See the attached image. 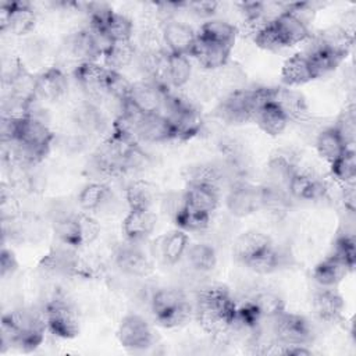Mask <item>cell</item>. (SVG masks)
Returning <instances> with one entry per match:
<instances>
[{"label":"cell","mask_w":356,"mask_h":356,"mask_svg":"<svg viewBox=\"0 0 356 356\" xmlns=\"http://www.w3.org/2000/svg\"><path fill=\"white\" fill-rule=\"evenodd\" d=\"M47 330L44 313L33 307H17L1 318V345L15 346L24 352H32L44 339Z\"/></svg>","instance_id":"cell-1"},{"label":"cell","mask_w":356,"mask_h":356,"mask_svg":"<svg viewBox=\"0 0 356 356\" xmlns=\"http://www.w3.org/2000/svg\"><path fill=\"white\" fill-rule=\"evenodd\" d=\"M236 309L238 305L227 288L211 285L199 292L195 317L204 332L217 337L229 328L235 320Z\"/></svg>","instance_id":"cell-2"},{"label":"cell","mask_w":356,"mask_h":356,"mask_svg":"<svg viewBox=\"0 0 356 356\" xmlns=\"http://www.w3.org/2000/svg\"><path fill=\"white\" fill-rule=\"evenodd\" d=\"M274 88H241L231 90L217 106V115L228 124H243L253 121L256 113L273 102Z\"/></svg>","instance_id":"cell-3"},{"label":"cell","mask_w":356,"mask_h":356,"mask_svg":"<svg viewBox=\"0 0 356 356\" xmlns=\"http://www.w3.org/2000/svg\"><path fill=\"white\" fill-rule=\"evenodd\" d=\"M150 307L154 320L164 328L184 325L193 312L186 295L177 288L157 289L152 296Z\"/></svg>","instance_id":"cell-4"},{"label":"cell","mask_w":356,"mask_h":356,"mask_svg":"<svg viewBox=\"0 0 356 356\" xmlns=\"http://www.w3.org/2000/svg\"><path fill=\"white\" fill-rule=\"evenodd\" d=\"M54 232L61 243L83 248L95 242L100 234V224L86 213H78L57 220Z\"/></svg>","instance_id":"cell-5"},{"label":"cell","mask_w":356,"mask_h":356,"mask_svg":"<svg viewBox=\"0 0 356 356\" xmlns=\"http://www.w3.org/2000/svg\"><path fill=\"white\" fill-rule=\"evenodd\" d=\"M47 330L63 339L75 338L79 334L78 312L71 302L63 296H56L43 307Z\"/></svg>","instance_id":"cell-6"},{"label":"cell","mask_w":356,"mask_h":356,"mask_svg":"<svg viewBox=\"0 0 356 356\" xmlns=\"http://www.w3.org/2000/svg\"><path fill=\"white\" fill-rule=\"evenodd\" d=\"M273 320L275 341L285 345H307L313 339V327L300 314L282 312Z\"/></svg>","instance_id":"cell-7"},{"label":"cell","mask_w":356,"mask_h":356,"mask_svg":"<svg viewBox=\"0 0 356 356\" xmlns=\"http://www.w3.org/2000/svg\"><path fill=\"white\" fill-rule=\"evenodd\" d=\"M117 339L127 349L142 350L153 345L154 332L142 316L127 314L118 324Z\"/></svg>","instance_id":"cell-8"},{"label":"cell","mask_w":356,"mask_h":356,"mask_svg":"<svg viewBox=\"0 0 356 356\" xmlns=\"http://www.w3.org/2000/svg\"><path fill=\"white\" fill-rule=\"evenodd\" d=\"M36 24V13L28 1L1 3L0 28L14 35L29 33Z\"/></svg>","instance_id":"cell-9"},{"label":"cell","mask_w":356,"mask_h":356,"mask_svg":"<svg viewBox=\"0 0 356 356\" xmlns=\"http://www.w3.org/2000/svg\"><path fill=\"white\" fill-rule=\"evenodd\" d=\"M263 186H254L246 182L234 185L227 196V209L235 217H246L263 209Z\"/></svg>","instance_id":"cell-10"},{"label":"cell","mask_w":356,"mask_h":356,"mask_svg":"<svg viewBox=\"0 0 356 356\" xmlns=\"http://www.w3.org/2000/svg\"><path fill=\"white\" fill-rule=\"evenodd\" d=\"M54 135L46 121L21 117L15 118V135L13 142H21L49 152Z\"/></svg>","instance_id":"cell-11"},{"label":"cell","mask_w":356,"mask_h":356,"mask_svg":"<svg viewBox=\"0 0 356 356\" xmlns=\"http://www.w3.org/2000/svg\"><path fill=\"white\" fill-rule=\"evenodd\" d=\"M114 263L118 270L134 277H146L153 271L152 260L135 242L118 246L114 253Z\"/></svg>","instance_id":"cell-12"},{"label":"cell","mask_w":356,"mask_h":356,"mask_svg":"<svg viewBox=\"0 0 356 356\" xmlns=\"http://www.w3.org/2000/svg\"><path fill=\"white\" fill-rule=\"evenodd\" d=\"M161 36H163L165 49L170 53L189 56L196 42L197 33L188 24L171 19L163 24Z\"/></svg>","instance_id":"cell-13"},{"label":"cell","mask_w":356,"mask_h":356,"mask_svg":"<svg viewBox=\"0 0 356 356\" xmlns=\"http://www.w3.org/2000/svg\"><path fill=\"white\" fill-rule=\"evenodd\" d=\"M312 307L321 321L338 323L343 317L345 302L334 288L320 286V289L313 293Z\"/></svg>","instance_id":"cell-14"},{"label":"cell","mask_w":356,"mask_h":356,"mask_svg":"<svg viewBox=\"0 0 356 356\" xmlns=\"http://www.w3.org/2000/svg\"><path fill=\"white\" fill-rule=\"evenodd\" d=\"M273 102L284 111L289 121L300 122L306 121L310 117L309 106L305 96L289 86L274 88Z\"/></svg>","instance_id":"cell-15"},{"label":"cell","mask_w":356,"mask_h":356,"mask_svg":"<svg viewBox=\"0 0 356 356\" xmlns=\"http://www.w3.org/2000/svg\"><path fill=\"white\" fill-rule=\"evenodd\" d=\"M231 50L232 49H229L227 46L207 40L197 35L196 42H195L193 49L189 56L195 57L203 68L220 70L229 61Z\"/></svg>","instance_id":"cell-16"},{"label":"cell","mask_w":356,"mask_h":356,"mask_svg":"<svg viewBox=\"0 0 356 356\" xmlns=\"http://www.w3.org/2000/svg\"><path fill=\"white\" fill-rule=\"evenodd\" d=\"M168 88H161L153 82H136L132 86L129 102L143 114L160 113Z\"/></svg>","instance_id":"cell-17"},{"label":"cell","mask_w":356,"mask_h":356,"mask_svg":"<svg viewBox=\"0 0 356 356\" xmlns=\"http://www.w3.org/2000/svg\"><path fill=\"white\" fill-rule=\"evenodd\" d=\"M110 70L96 61L78 63L74 70V78L78 85L90 96L106 93V81Z\"/></svg>","instance_id":"cell-18"},{"label":"cell","mask_w":356,"mask_h":356,"mask_svg":"<svg viewBox=\"0 0 356 356\" xmlns=\"http://www.w3.org/2000/svg\"><path fill=\"white\" fill-rule=\"evenodd\" d=\"M286 189L293 197L300 200H317L324 197L328 192V186L323 179L300 170L293 172Z\"/></svg>","instance_id":"cell-19"},{"label":"cell","mask_w":356,"mask_h":356,"mask_svg":"<svg viewBox=\"0 0 356 356\" xmlns=\"http://www.w3.org/2000/svg\"><path fill=\"white\" fill-rule=\"evenodd\" d=\"M157 216L152 209L129 210L122 221V232L129 242L146 239L156 228Z\"/></svg>","instance_id":"cell-20"},{"label":"cell","mask_w":356,"mask_h":356,"mask_svg":"<svg viewBox=\"0 0 356 356\" xmlns=\"http://www.w3.org/2000/svg\"><path fill=\"white\" fill-rule=\"evenodd\" d=\"M7 85L8 96L17 100L28 103L36 99V75H32L19 60H15Z\"/></svg>","instance_id":"cell-21"},{"label":"cell","mask_w":356,"mask_h":356,"mask_svg":"<svg viewBox=\"0 0 356 356\" xmlns=\"http://www.w3.org/2000/svg\"><path fill=\"white\" fill-rule=\"evenodd\" d=\"M68 88L65 74L58 67H50L36 75V97L42 100H58Z\"/></svg>","instance_id":"cell-22"},{"label":"cell","mask_w":356,"mask_h":356,"mask_svg":"<svg viewBox=\"0 0 356 356\" xmlns=\"http://www.w3.org/2000/svg\"><path fill=\"white\" fill-rule=\"evenodd\" d=\"M350 271H352V268L346 264V261H343L341 257L331 253L324 260H321L320 263L316 264V267L313 268L312 277L320 286L334 288Z\"/></svg>","instance_id":"cell-23"},{"label":"cell","mask_w":356,"mask_h":356,"mask_svg":"<svg viewBox=\"0 0 356 356\" xmlns=\"http://www.w3.org/2000/svg\"><path fill=\"white\" fill-rule=\"evenodd\" d=\"M138 135L139 139L154 143L174 140L172 127L168 118L160 113L145 114L138 127Z\"/></svg>","instance_id":"cell-24"},{"label":"cell","mask_w":356,"mask_h":356,"mask_svg":"<svg viewBox=\"0 0 356 356\" xmlns=\"http://www.w3.org/2000/svg\"><path fill=\"white\" fill-rule=\"evenodd\" d=\"M182 203L195 211L211 216L218 206V189L206 185H188L182 195Z\"/></svg>","instance_id":"cell-25"},{"label":"cell","mask_w":356,"mask_h":356,"mask_svg":"<svg viewBox=\"0 0 356 356\" xmlns=\"http://www.w3.org/2000/svg\"><path fill=\"white\" fill-rule=\"evenodd\" d=\"M303 53L309 60V64H310L314 79L320 78V76H324L328 72L334 71L342 61L339 57H337L335 54L328 51L320 43L317 36L312 38V43L309 44V47Z\"/></svg>","instance_id":"cell-26"},{"label":"cell","mask_w":356,"mask_h":356,"mask_svg":"<svg viewBox=\"0 0 356 356\" xmlns=\"http://www.w3.org/2000/svg\"><path fill=\"white\" fill-rule=\"evenodd\" d=\"M316 36L328 51H331L341 60H343L349 54L355 40V36L341 25H331L320 31Z\"/></svg>","instance_id":"cell-27"},{"label":"cell","mask_w":356,"mask_h":356,"mask_svg":"<svg viewBox=\"0 0 356 356\" xmlns=\"http://www.w3.org/2000/svg\"><path fill=\"white\" fill-rule=\"evenodd\" d=\"M273 22H274L285 47L295 46L300 42H305L310 36L309 26H306L302 21H299L289 11L281 13Z\"/></svg>","instance_id":"cell-28"},{"label":"cell","mask_w":356,"mask_h":356,"mask_svg":"<svg viewBox=\"0 0 356 356\" xmlns=\"http://www.w3.org/2000/svg\"><path fill=\"white\" fill-rule=\"evenodd\" d=\"M281 79L285 86H299L313 81V72L305 53H296L285 60L281 70Z\"/></svg>","instance_id":"cell-29"},{"label":"cell","mask_w":356,"mask_h":356,"mask_svg":"<svg viewBox=\"0 0 356 356\" xmlns=\"http://www.w3.org/2000/svg\"><path fill=\"white\" fill-rule=\"evenodd\" d=\"M271 245L273 242L266 234L260 231H246L236 238L232 253L239 261L245 263Z\"/></svg>","instance_id":"cell-30"},{"label":"cell","mask_w":356,"mask_h":356,"mask_svg":"<svg viewBox=\"0 0 356 356\" xmlns=\"http://www.w3.org/2000/svg\"><path fill=\"white\" fill-rule=\"evenodd\" d=\"M296 160L289 152L278 150L277 153L271 154L267 165L268 177L271 179V185L282 189L286 188L291 177L296 171Z\"/></svg>","instance_id":"cell-31"},{"label":"cell","mask_w":356,"mask_h":356,"mask_svg":"<svg viewBox=\"0 0 356 356\" xmlns=\"http://www.w3.org/2000/svg\"><path fill=\"white\" fill-rule=\"evenodd\" d=\"M197 35L200 38H204L207 40H211L232 49L238 36V28L228 21H224L220 18H211L202 24Z\"/></svg>","instance_id":"cell-32"},{"label":"cell","mask_w":356,"mask_h":356,"mask_svg":"<svg viewBox=\"0 0 356 356\" xmlns=\"http://www.w3.org/2000/svg\"><path fill=\"white\" fill-rule=\"evenodd\" d=\"M253 121L257 122L260 129L270 136L281 135L289 122L284 111L274 102H270L266 106H263L256 113Z\"/></svg>","instance_id":"cell-33"},{"label":"cell","mask_w":356,"mask_h":356,"mask_svg":"<svg viewBox=\"0 0 356 356\" xmlns=\"http://www.w3.org/2000/svg\"><path fill=\"white\" fill-rule=\"evenodd\" d=\"M189 248L188 234L182 229H175L165 234L160 241V256L167 264L178 263Z\"/></svg>","instance_id":"cell-34"},{"label":"cell","mask_w":356,"mask_h":356,"mask_svg":"<svg viewBox=\"0 0 356 356\" xmlns=\"http://www.w3.org/2000/svg\"><path fill=\"white\" fill-rule=\"evenodd\" d=\"M316 149H317V153L327 163L331 164L335 160H338L349 147L343 143V140L341 139L338 132L334 129V127H328L317 135Z\"/></svg>","instance_id":"cell-35"},{"label":"cell","mask_w":356,"mask_h":356,"mask_svg":"<svg viewBox=\"0 0 356 356\" xmlns=\"http://www.w3.org/2000/svg\"><path fill=\"white\" fill-rule=\"evenodd\" d=\"M165 76L168 85L174 88L185 86L192 76V65L188 56L167 53V65Z\"/></svg>","instance_id":"cell-36"},{"label":"cell","mask_w":356,"mask_h":356,"mask_svg":"<svg viewBox=\"0 0 356 356\" xmlns=\"http://www.w3.org/2000/svg\"><path fill=\"white\" fill-rule=\"evenodd\" d=\"M136 54V49L132 42H113L104 51V67L111 71H121L128 67Z\"/></svg>","instance_id":"cell-37"},{"label":"cell","mask_w":356,"mask_h":356,"mask_svg":"<svg viewBox=\"0 0 356 356\" xmlns=\"http://www.w3.org/2000/svg\"><path fill=\"white\" fill-rule=\"evenodd\" d=\"M125 199L129 210L150 209L154 200V188L143 179L132 181L125 189Z\"/></svg>","instance_id":"cell-38"},{"label":"cell","mask_w":356,"mask_h":356,"mask_svg":"<svg viewBox=\"0 0 356 356\" xmlns=\"http://www.w3.org/2000/svg\"><path fill=\"white\" fill-rule=\"evenodd\" d=\"M282 261L284 256L274 245H271L243 264L256 274H270L277 271L282 266Z\"/></svg>","instance_id":"cell-39"},{"label":"cell","mask_w":356,"mask_h":356,"mask_svg":"<svg viewBox=\"0 0 356 356\" xmlns=\"http://www.w3.org/2000/svg\"><path fill=\"white\" fill-rule=\"evenodd\" d=\"M174 222L175 225L182 229V231H189V232H199L203 231L209 227L210 224V214H204V213H199L195 211L189 207H186L184 203H181V206L178 207V210L174 213Z\"/></svg>","instance_id":"cell-40"},{"label":"cell","mask_w":356,"mask_h":356,"mask_svg":"<svg viewBox=\"0 0 356 356\" xmlns=\"http://www.w3.org/2000/svg\"><path fill=\"white\" fill-rule=\"evenodd\" d=\"M250 305L254 307L260 318H274L282 312H285V303L282 298L274 292L263 291L256 293L250 300Z\"/></svg>","instance_id":"cell-41"},{"label":"cell","mask_w":356,"mask_h":356,"mask_svg":"<svg viewBox=\"0 0 356 356\" xmlns=\"http://www.w3.org/2000/svg\"><path fill=\"white\" fill-rule=\"evenodd\" d=\"M189 264L199 273H210L217 264V254L207 243H195L186 250Z\"/></svg>","instance_id":"cell-42"},{"label":"cell","mask_w":356,"mask_h":356,"mask_svg":"<svg viewBox=\"0 0 356 356\" xmlns=\"http://www.w3.org/2000/svg\"><path fill=\"white\" fill-rule=\"evenodd\" d=\"M110 39V42H131L134 33L132 21L124 14L113 11L104 26L100 29Z\"/></svg>","instance_id":"cell-43"},{"label":"cell","mask_w":356,"mask_h":356,"mask_svg":"<svg viewBox=\"0 0 356 356\" xmlns=\"http://www.w3.org/2000/svg\"><path fill=\"white\" fill-rule=\"evenodd\" d=\"M222 179V171L214 164H197L188 168V185H206L218 189Z\"/></svg>","instance_id":"cell-44"},{"label":"cell","mask_w":356,"mask_h":356,"mask_svg":"<svg viewBox=\"0 0 356 356\" xmlns=\"http://www.w3.org/2000/svg\"><path fill=\"white\" fill-rule=\"evenodd\" d=\"M110 189L106 184L102 182H92L82 188L78 195V203L81 209L86 211L97 210L108 197Z\"/></svg>","instance_id":"cell-45"},{"label":"cell","mask_w":356,"mask_h":356,"mask_svg":"<svg viewBox=\"0 0 356 356\" xmlns=\"http://www.w3.org/2000/svg\"><path fill=\"white\" fill-rule=\"evenodd\" d=\"M331 165V175L339 184L355 182L356 178V154L353 149H346L345 153Z\"/></svg>","instance_id":"cell-46"},{"label":"cell","mask_w":356,"mask_h":356,"mask_svg":"<svg viewBox=\"0 0 356 356\" xmlns=\"http://www.w3.org/2000/svg\"><path fill=\"white\" fill-rule=\"evenodd\" d=\"M334 129L338 132L343 143L349 147L353 149L355 145V138H356V115H355V107L349 106L346 107L341 115L338 117L337 122L332 125Z\"/></svg>","instance_id":"cell-47"},{"label":"cell","mask_w":356,"mask_h":356,"mask_svg":"<svg viewBox=\"0 0 356 356\" xmlns=\"http://www.w3.org/2000/svg\"><path fill=\"white\" fill-rule=\"evenodd\" d=\"M132 86L134 83L129 82L121 72L110 70L106 81V93H108L111 97H114L120 103H124L129 100Z\"/></svg>","instance_id":"cell-48"},{"label":"cell","mask_w":356,"mask_h":356,"mask_svg":"<svg viewBox=\"0 0 356 356\" xmlns=\"http://www.w3.org/2000/svg\"><path fill=\"white\" fill-rule=\"evenodd\" d=\"M254 43L264 50L268 51H278L281 49H285V44L274 25V22H267L266 25H263L253 36Z\"/></svg>","instance_id":"cell-49"},{"label":"cell","mask_w":356,"mask_h":356,"mask_svg":"<svg viewBox=\"0 0 356 356\" xmlns=\"http://www.w3.org/2000/svg\"><path fill=\"white\" fill-rule=\"evenodd\" d=\"M332 254L341 257L353 270L356 263V245H355L353 234L338 235L332 249Z\"/></svg>","instance_id":"cell-50"},{"label":"cell","mask_w":356,"mask_h":356,"mask_svg":"<svg viewBox=\"0 0 356 356\" xmlns=\"http://www.w3.org/2000/svg\"><path fill=\"white\" fill-rule=\"evenodd\" d=\"M147 164H149L147 154L140 149L139 145H136L122 159V172L142 171L146 168Z\"/></svg>","instance_id":"cell-51"},{"label":"cell","mask_w":356,"mask_h":356,"mask_svg":"<svg viewBox=\"0 0 356 356\" xmlns=\"http://www.w3.org/2000/svg\"><path fill=\"white\" fill-rule=\"evenodd\" d=\"M286 11H289L292 15H295L299 21H302L306 26L313 21L316 15V7L314 3L310 1H298V3H288Z\"/></svg>","instance_id":"cell-52"},{"label":"cell","mask_w":356,"mask_h":356,"mask_svg":"<svg viewBox=\"0 0 356 356\" xmlns=\"http://www.w3.org/2000/svg\"><path fill=\"white\" fill-rule=\"evenodd\" d=\"M182 7L188 8L191 13L199 17H211L218 7V3L214 0H197V1H182Z\"/></svg>","instance_id":"cell-53"},{"label":"cell","mask_w":356,"mask_h":356,"mask_svg":"<svg viewBox=\"0 0 356 356\" xmlns=\"http://www.w3.org/2000/svg\"><path fill=\"white\" fill-rule=\"evenodd\" d=\"M0 210H1V218L6 221L7 218H13L18 211V203L11 191H8L4 185L1 189V200H0Z\"/></svg>","instance_id":"cell-54"},{"label":"cell","mask_w":356,"mask_h":356,"mask_svg":"<svg viewBox=\"0 0 356 356\" xmlns=\"http://www.w3.org/2000/svg\"><path fill=\"white\" fill-rule=\"evenodd\" d=\"M78 122L86 129H95L99 127V122H102V118L96 108H93L92 106H83L82 108H79Z\"/></svg>","instance_id":"cell-55"},{"label":"cell","mask_w":356,"mask_h":356,"mask_svg":"<svg viewBox=\"0 0 356 356\" xmlns=\"http://www.w3.org/2000/svg\"><path fill=\"white\" fill-rule=\"evenodd\" d=\"M18 268V261L14 256V253L6 248L1 249V256H0V274L1 278H7L8 275L14 274L15 270Z\"/></svg>","instance_id":"cell-56"},{"label":"cell","mask_w":356,"mask_h":356,"mask_svg":"<svg viewBox=\"0 0 356 356\" xmlns=\"http://www.w3.org/2000/svg\"><path fill=\"white\" fill-rule=\"evenodd\" d=\"M342 202L345 209L353 214L356 211V193H355V182L342 185Z\"/></svg>","instance_id":"cell-57"}]
</instances>
